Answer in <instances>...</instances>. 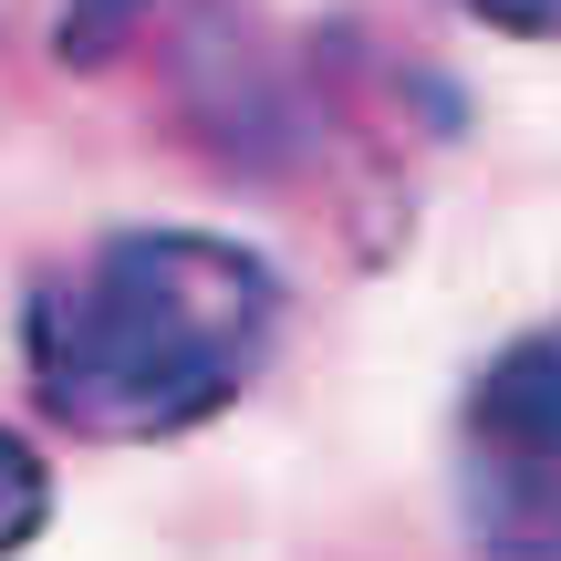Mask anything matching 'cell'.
Wrapping results in <instances>:
<instances>
[{
	"label": "cell",
	"instance_id": "1",
	"mask_svg": "<svg viewBox=\"0 0 561 561\" xmlns=\"http://www.w3.org/2000/svg\"><path fill=\"white\" fill-rule=\"evenodd\" d=\"M280 343V271L229 229L136 219L21 291V385L73 447H167L219 426Z\"/></svg>",
	"mask_w": 561,
	"mask_h": 561
},
{
	"label": "cell",
	"instance_id": "5",
	"mask_svg": "<svg viewBox=\"0 0 561 561\" xmlns=\"http://www.w3.org/2000/svg\"><path fill=\"white\" fill-rule=\"evenodd\" d=\"M447 11H468L500 42H561V0H447Z\"/></svg>",
	"mask_w": 561,
	"mask_h": 561
},
{
	"label": "cell",
	"instance_id": "4",
	"mask_svg": "<svg viewBox=\"0 0 561 561\" xmlns=\"http://www.w3.org/2000/svg\"><path fill=\"white\" fill-rule=\"evenodd\" d=\"M53 530V458L21 426H0V561H21Z\"/></svg>",
	"mask_w": 561,
	"mask_h": 561
},
{
	"label": "cell",
	"instance_id": "2",
	"mask_svg": "<svg viewBox=\"0 0 561 561\" xmlns=\"http://www.w3.org/2000/svg\"><path fill=\"white\" fill-rule=\"evenodd\" d=\"M458 530L479 561H561V333H530L468 375Z\"/></svg>",
	"mask_w": 561,
	"mask_h": 561
},
{
	"label": "cell",
	"instance_id": "3",
	"mask_svg": "<svg viewBox=\"0 0 561 561\" xmlns=\"http://www.w3.org/2000/svg\"><path fill=\"white\" fill-rule=\"evenodd\" d=\"M146 21H157V0H53V62L62 73H104Z\"/></svg>",
	"mask_w": 561,
	"mask_h": 561
}]
</instances>
